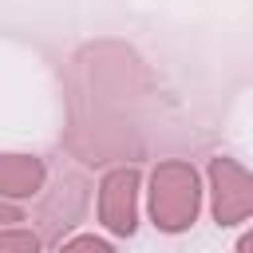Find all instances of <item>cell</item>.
I'll return each mask as SVG.
<instances>
[{
	"instance_id": "1",
	"label": "cell",
	"mask_w": 253,
	"mask_h": 253,
	"mask_svg": "<svg viewBox=\"0 0 253 253\" xmlns=\"http://www.w3.org/2000/svg\"><path fill=\"white\" fill-rule=\"evenodd\" d=\"M202 210V182L198 170L182 158L158 162L150 174V217L162 233H182L194 225Z\"/></svg>"
},
{
	"instance_id": "2",
	"label": "cell",
	"mask_w": 253,
	"mask_h": 253,
	"mask_svg": "<svg viewBox=\"0 0 253 253\" xmlns=\"http://www.w3.org/2000/svg\"><path fill=\"white\" fill-rule=\"evenodd\" d=\"M210 194L217 225H237L253 213V174L233 158H210Z\"/></svg>"
},
{
	"instance_id": "3",
	"label": "cell",
	"mask_w": 253,
	"mask_h": 253,
	"mask_svg": "<svg viewBox=\"0 0 253 253\" xmlns=\"http://www.w3.org/2000/svg\"><path fill=\"white\" fill-rule=\"evenodd\" d=\"M99 221L119 237L134 233L138 225V170L134 166H119L99 182Z\"/></svg>"
},
{
	"instance_id": "4",
	"label": "cell",
	"mask_w": 253,
	"mask_h": 253,
	"mask_svg": "<svg viewBox=\"0 0 253 253\" xmlns=\"http://www.w3.org/2000/svg\"><path fill=\"white\" fill-rule=\"evenodd\" d=\"M43 186V162L32 154H0V194L32 198Z\"/></svg>"
},
{
	"instance_id": "5",
	"label": "cell",
	"mask_w": 253,
	"mask_h": 253,
	"mask_svg": "<svg viewBox=\"0 0 253 253\" xmlns=\"http://www.w3.org/2000/svg\"><path fill=\"white\" fill-rule=\"evenodd\" d=\"M0 253H40V237L32 229H0Z\"/></svg>"
},
{
	"instance_id": "6",
	"label": "cell",
	"mask_w": 253,
	"mask_h": 253,
	"mask_svg": "<svg viewBox=\"0 0 253 253\" xmlns=\"http://www.w3.org/2000/svg\"><path fill=\"white\" fill-rule=\"evenodd\" d=\"M59 253H115L103 237H95V233H79V237H71Z\"/></svg>"
},
{
	"instance_id": "7",
	"label": "cell",
	"mask_w": 253,
	"mask_h": 253,
	"mask_svg": "<svg viewBox=\"0 0 253 253\" xmlns=\"http://www.w3.org/2000/svg\"><path fill=\"white\" fill-rule=\"evenodd\" d=\"M0 221H24V213H20L16 206H4V202H0Z\"/></svg>"
},
{
	"instance_id": "8",
	"label": "cell",
	"mask_w": 253,
	"mask_h": 253,
	"mask_svg": "<svg viewBox=\"0 0 253 253\" xmlns=\"http://www.w3.org/2000/svg\"><path fill=\"white\" fill-rule=\"evenodd\" d=\"M237 253H253V229H249V233L237 241Z\"/></svg>"
}]
</instances>
